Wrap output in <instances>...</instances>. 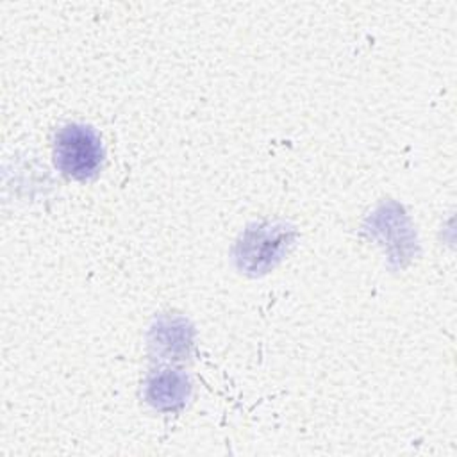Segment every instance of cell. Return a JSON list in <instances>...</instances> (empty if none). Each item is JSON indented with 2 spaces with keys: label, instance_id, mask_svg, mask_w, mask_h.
Masks as SVG:
<instances>
[{
  "label": "cell",
  "instance_id": "6da1fadb",
  "mask_svg": "<svg viewBox=\"0 0 457 457\" xmlns=\"http://www.w3.org/2000/svg\"><path fill=\"white\" fill-rule=\"evenodd\" d=\"M104 161L98 132L82 123H68L55 134L54 162L59 171L75 180L93 179Z\"/></svg>",
  "mask_w": 457,
  "mask_h": 457
}]
</instances>
